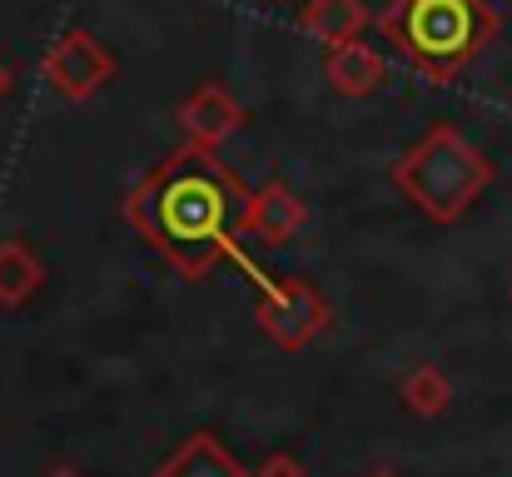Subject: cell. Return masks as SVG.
Returning <instances> with one entry per match:
<instances>
[{
    "instance_id": "1",
    "label": "cell",
    "mask_w": 512,
    "mask_h": 477,
    "mask_svg": "<svg viewBox=\"0 0 512 477\" xmlns=\"http://www.w3.org/2000/svg\"><path fill=\"white\" fill-rule=\"evenodd\" d=\"M249 199L254 189H244V179L214 150L179 145L125 194V219L150 249L165 254L179 279H209L224 259L244 264L249 274L254 264L234 239L244 229Z\"/></svg>"
},
{
    "instance_id": "2",
    "label": "cell",
    "mask_w": 512,
    "mask_h": 477,
    "mask_svg": "<svg viewBox=\"0 0 512 477\" xmlns=\"http://www.w3.org/2000/svg\"><path fill=\"white\" fill-rule=\"evenodd\" d=\"M378 30L423 80L448 85L498 40L503 15L493 0H388Z\"/></svg>"
},
{
    "instance_id": "3",
    "label": "cell",
    "mask_w": 512,
    "mask_h": 477,
    "mask_svg": "<svg viewBox=\"0 0 512 477\" xmlns=\"http://www.w3.org/2000/svg\"><path fill=\"white\" fill-rule=\"evenodd\" d=\"M493 174H498L493 159L483 155L458 125H433L423 140H413L403 155L388 164L393 189L418 214H428L433 224H458L483 199Z\"/></svg>"
},
{
    "instance_id": "4",
    "label": "cell",
    "mask_w": 512,
    "mask_h": 477,
    "mask_svg": "<svg viewBox=\"0 0 512 477\" xmlns=\"http://www.w3.org/2000/svg\"><path fill=\"white\" fill-rule=\"evenodd\" d=\"M249 279L259 284V328L279 343V348H304L324 323H329V299L309 284V279H299V274H289V279H269V274H259V269H249Z\"/></svg>"
},
{
    "instance_id": "5",
    "label": "cell",
    "mask_w": 512,
    "mask_h": 477,
    "mask_svg": "<svg viewBox=\"0 0 512 477\" xmlns=\"http://www.w3.org/2000/svg\"><path fill=\"white\" fill-rule=\"evenodd\" d=\"M40 75L50 80L55 95H65V100H90V95L115 75V55L100 45V35H90V30H65V35L45 50Z\"/></svg>"
},
{
    "instance_id": "6",
    "label": "cell",
    "mask_w": 512,
    "mask_h": 477,
    "mask_svg": "<svg viewBox=\"0 0 512 477\" xmlns=\"http://www.w3.org/2000/svg\"><path fill=\"white\" fill-rule=\"evenodd\" d=\"M174 120L184 130V145H199V150H219L224 140H234L249 120V110L219 85V80H204L199 90H189L179 105H174Z\"/></svg>"
},
{
    "instance_id": "7",
    "label": "cell",
    "mask_w": 512,
    "mask_h": 477,
    "mask_svg": "<svg viewBox=\"0 0 512 477\" xmlns=\"http://www.w3.org/2000/svg\"><path fill=\"white\" fill-rule=\"evenodd\" d=\"M304 219H309V204H304L284 179H269V184H259V189H254V199H249L244 234H249V239H259L264 249H284L289 239H299Z\"/></svg>"
},
{
    "instance_id": "8",
    "label": "cell",
    "mask_w": 512,
    "mask_h": 477,
    "mask_svg": "<svg viewBox=\"0 0 512 477\" xmlns=\"http://www.w3.org/2000/svg\"><path fill=\"white\" fill-rule=\"evenodd\" d=\"M324 75H329V85H334L339 95L363 100V95H373V90L388 80V65H383V55H378L368 40H348V45L324 55Z\"/></svg>"
},
{
    "instance_id": "9",
    "label": "cell",
    "mask_w": 512,
    "mask_h": 477,
    "mask_svg": "<svg viewBox=\"0 0 512 477\" xmlns=\"http://www.w3.org/2000/svg\"><path fill=\"white\" fill-rule=\"evenodd\" d=\"M299 25L324 40L329 50H339L348 40H363V25H368V5L363 0H309L299 10Z\"/></svg>"
},
{
    "instance_id": "10",
    "label": "cell",
    "mask_w": 512,
    "mask_h": 477,
    "mask_svg": "<svg viewBox=\"0 0 512 477\" xmlns=\"http://www.w3.org/2000/svg\"><path fill=\"white\" fill-rule=\"evenodd\" d=\"M45 264L25 239H0V309H20L40 294Z\"/></svg>"
},
{
    "instance_id": "11",
    "label": "cell",
    "mask_w": 512,
    "mask_h": 477,
    "mask_svg": "<svg viewBox=\"0 0 512 477\" xmlns=\"http://www.w3.org/2000/svg\"><path fill=\"white\" fill-rule=\"evenodd\" d=\"M160 477H244V473L229 463V453H224L209 433H194L170 463L160 468Z\"/></svg>"
},
{
    "instance_id": "12",
    "label": "cell",
    "mask_w": 512,
    "mask_h": 477,
    "mask_svg": "<svg viewBox=\"0 0 512 477\" xmlns=\"http://www.w3.org/2000/svg\"><path fill=\"white\" fill-rule=\"evenodd\" d=\"M398 393H403V403H408L413 413L438 418V413L448 408V398H453V383H448V373H443L438 363H418V368H408V378L398 383Z\"/></svg>"
},
{
    "instance_id": "13",
    "label": "cell",
    "mask_w": 512,
    "mask_h": 477,
    "mask_svg": "<svg viewBox=\"0 0 512 477\" xmlns=\"http://www.w3.org/2000/svg\"><path fill=\"white\" fill-rule=\"evenodd\" d=\"M264 477H299V468H294L289 458H269V463H264Z\"/></svg>"
},
{
    "instance_id": "14",
    "label": "cell",
    "mask_w": 512,
    "mask_h": 477,
    "mask_svg": "<svg viewBox=\"0 0 512 477\" xmlns=\"http://www.w3.org/2000/svg\"><path fill=\"white\" fill-rule=\"evenodd\" d=\"M10 90H15V65L0 60V100H10Z\"/></svg>"
},
{
    "instance_id": "15",
    "label": "cell",
    "mask_w": 512,
    "mask_h": 477,
    "mask_svg": "<svg viewBox=\"0 0 512 477\" xmlns=\"http://www.w3.org/2000/svg\"><path fill=\"white\" fill-rule=\"evenodd\" d=\"M55 477H75V473H55Z\"/></svg>"
},
{
    "instance_id": "16",
    "label": "cell",
    "mask_w": 512,
    "mask_h": 477,
    "mask_svg": "<svg viewBox=\"0 0 512 477\" xmlns=\"http://www.w3.org/2000/svg\"><path fill=\"white\" fill-rule=\"evenodd\" d=\"M508 304H512V289H508Z\"/></svg>"
},
{
    "instance_id": "17",
    "label": "cell",
    "mask_w": 512,
    "mask_h": 477,
    "mask_svg": "<svg viewBox=\"0 0 512 477\" xmlns=\"http://www.w3.org/2000/svg\"><path fill=\"white\" fill-rule=\"evenodd\" d=\"M383 477H388V473H383Z\"/></svg>"
}]
</instances>
